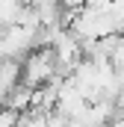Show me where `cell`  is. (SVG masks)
<instances>
[{
  "label": "cell",
  "instance_id": "1",
  "mask_svg": "<svg viewBox=\"0 0 124 127\" xmlns=\"http://www.w3.org/2000/svg\"><path fill=\"white\" fill-rule=\"evenodd\" d=\"M53 77H62L59 68H56V53H53V47L50 44H35L27 50V56H24V62H21V83H27V86H41V83H47V80H53Z\"/></svg>",
  "mask_w": 124,
  "mask_h": 127
}]
</instances>
